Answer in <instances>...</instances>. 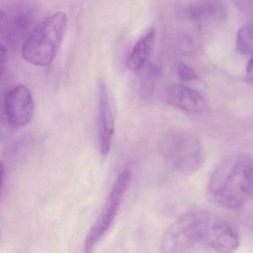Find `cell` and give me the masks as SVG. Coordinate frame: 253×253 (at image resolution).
Returning a JSON list of instances; mask_svg holds the SVG:
<instances>
[{"instance_id":"1","label":"cell","mask_w":253,"mask_h":253,"mask_svg":"<svg viewBox=\"0 0 253 253\" xmlns=\"http://www.w3.org/2000/svg\"><path fill=\"white\" fill-rule=\"evenodd\" d=\"M67 24L64 11L51 14L38 23L23 42V59L35 66L51 65L63 43Z\"/></svg>"},{"instance_id":"2","label":"cell","mask_w":253,"mask_h":253,"mask_svg":"<svg viewBox=\"0 0 253 253\" xmlns=\"http://www.w3.org/2000/svg\"><path fill=\"white\" fill-rule=\"evenodd\" d=\"M248 159L233 156L223 161L213 171L209 183V193L217 204L230 210H239L247 197L245 177L251 165Z\"/></svg>"},{"instance_id":"3","label":"cell","mask_w":253,"mask_h":253,"mask_svg":"<svg viewBox=\"0 0 253 253\" xmlns=\"http://www.w3.org/2000/svg\"><path fill=\"white\" fill-rule=\"evenodd\" d=\"M195 226L198 245H204L217 253H231L240 244L236 229L218 216L195 210Z\"/></svg>"},{"instance_id":"4","label":"cell","mask_w":253,"mask_h":253,"mask_svg":"<svg viewBox=\"0 0 253 253\" xmlns=\"http://www.w3.org/2000/svg\"><path fill=\"white\" fill-rule=\"evenodd\" d=\"M131 179V171L124 169L115 180L100 215L87 233L84 243V253H92L97 243L110 229L116 218Z\"/></svg>"},{"instance_id":"5","label":"cell","mask_w":253,"mask_h":253,"mask_svg":"<svg viewBox=\"0 0 253 253\" xmlns=\"http://www.w3.org/2000/svg\"><path fill=\"white\" fill-rule=\"evenodd\" d=\"M164 150L171 164L186 174L193 172L202 164L199 142L188 133H178L169 137Z\"/></svg>"},{"instance_id":"6","label":"cell","mask_w":253,"mask_h":253,"mask_svg":"<svg viewBox=\"0 0 253 253\" xmlns=\"http://www.w3.org/2000/svg\"><path fill=\"white\" fill-rule=\"evenodd\" d=\"M115 131V109L111 93L101 80L98 89V140L102 158L108 156Z\"/></svg>"},{"instance_id":"7","label":"cell","mask_w":253,"mask_h":253,"mask_svg":"<svg viewBox=\"0 0 253 253\" xmlns=\"http://www.w3.org/2000/svg\"><path fill=\"white\" fill-rule=\"evenodd\" d=\"M4 108L13 126L21 128L29 124L35 114V102L29 88L24 85L13 87L5 96Z\"/></svg>"},{"instance_id":"8","label":"cell","mask_w":253,"mask_h":253,"mask_svg":"<svg viewBox=\"0 0 253 253\" xmlns=\"http://www.w3.org/2000/svg\"><path fill=\"white\" fill-rule=\"evenodd\" d=\"M166 100L173 106L191 112L201 113L205 109V100L192 88L183 85H172L166 93Z\"/></svg>"},{"instance_id":"9","label":"cell","mask_w":253,"mask_h":253,"mask_svg":"<svg viewBox=\"0 0 253 253\" xmlns=\"http://www.w3.org/2000/svg\"><path fill=\"white\" fill-rule=\"evenodd\" d=\"M155 38V29L149 28L137 40L127 60V65L130 69L140 71L144 67L150 56Z\"/></svg>"},{"instance_id":"10","label":"cell","mask_w":253,"mask_h":253,"mask_svg":"<svg viewBox=\"0 0 253 253\" xmlns=\"http://www.w3.org/2000/svg\"><path fill=\"white\" fill-rule=\"evenodd\" d=\"M236 47L241 54L253 56V24H246L238 31Z\"/></svg>"},{"instance_id":"11","label":"cell","mask_w":253,"mask_h":253,"mask_svg":"<svg viewBox=\"0 0 253 253\" xmlns=\"http://www.w3.org/2000/svg\"><path fill=\"white\" fill-rule=\"evenodd\" d=\"M177 73L179 78L183 81H195L198 78L195 71L187 65L183 64V63L177 65Z\"/></svg>"},{"instance_id":"12","label":"cell","mask_w":253,"mask_h":253,"mask_svg":"<svg viewBox=\"0 0 253 253\" xmlns=\"http://www.w3.org/2000/svg\"><path fill=\"white\" fill-rule=\"evenodd\" d=\"M245 190L247 197L253 199V165L251 164L247 169L245 177Z\"/></svg>"},{"instance_id":"13","label":"cell","mask_w":253,"mask_h":253,"mask_svg":"<svg viewBox=\"0 0 253 253\" xmlns=\"http://www.w3.org/2000/svg\"><path fill=\"white\" fill-rule=\"evenodd\" d=\"M246 79L249 84L253 85V56L247 63L246 68Z\"/></svg>"}]
</instances>
